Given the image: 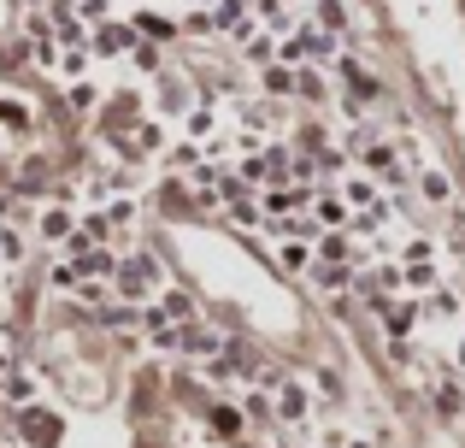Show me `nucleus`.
<instances>
[{
    "label": "nucleus",
    "mask_w": 465,
    "mask_h": 448,
    "mask_svg": "<svg viewBox=\"0 0 465 448\" xmlns=\"http://www.w3.org/2000/svg\"><path fill=\"white\" fill-rule=\"evenodd\" d=\"M159 89H165V95H159V113H171V106H177V113H183V106H189V95H183V83H159Z\"/></svg>",
    "instance_id": "obj_25"
},
{
    "label": "nucleus",
    "mask_w": 465,
    "mask_h": 448,
    "mask_svg": "<svg viewBox=\"0 0 465 448\" xmlns=\"http://www.w3.org/2000/svg\"><path fill=\"white\" fill-rule=\"evenodd\" d=\"M0 130H6V136H30V130H35V113L0 95Z\"/></svg>",
    "instance_id": "obj_13"
},
{
    "label": "nucleus",
    "mask_w": 465,
    "mask_h": 448,
    "mask_svg": "<svg viewBox=\"0 0 465 448\" xmlns=\"http://www.w3.org/2000/svg\"><path fill=\"white\" fill-rule=\"evenodd\" d=\"M353 448H365V443H353Z\"/></svg>",
    "instance_id": "obj_34"
},
{
    "label": "nucleus",
    "mask_w": 465,
    "mask_h": 448,
    "mask_svg": "<svg viewBox=\"0 0 465 448\" xmlns=\"http://www.w3.org/2000/svg\"><path fill=\"white\" fill-rule=\"evenodd\" d=\"M419 195L430 201V207H454V184H448L442 172H419Z\"/></svg>",
    "instance_id": "obj_15"
},
{
    "label": "nucleus",
    "mask_w": 465,
    "mask_h": 448,
    "mask_svg": "<svg viewBox=\"0 0 465 448\" xmlns=\"http://www.w3.org/2000/svg\"><path fill=\"white\" fill-rule=\"evenodd\" d=\"M183 136H189L194 148H206V142H224L230 124H224V113H218V106H189V118H183Z\"/></svg>",
    "instance_id": "obj_4"
},
{
    "label": "nucleus",
    "mask_w": 465,
    "mask_h": 448,
    "mask_svg": "<svg viewBox=\"0 0 465 448\" xmlns=\"http://www.w3.org/2000/svg\"><path fill=\"white\" fill-rule=\"evenodd\" d=\"M307 277L318 289H324V295H348L353 289V265H330V260H312L307 265Z\"/></svg>",
    "instance_id": "obj_11"
},
{
    "label": "nucleus",
    "mask_w": 465,
    "mask_h": 448,
    "mask_svg": "<svg viewBox=\"0 0 465 448\" xmlns=\"http://www.w3.org/2000/svg\"><path fill=\"white\" fill-rule=\"evenodd\" d=\"M148 313L165 319V324H194V319H201V307H194L189 289H159V295L148 301Z\"/></svg>",
    "instance_id": "obj_5"
},
{
    "label": "nucleus",
    "mask_w": 465,
    "mask_h": 448,
    "mask_svg": "<svg viewBox=\"0 0 465 448\" xmlns=\"http://www.w3.org/2000/svg\"><path fill=\"white\" fill-rule=\"evenodd\" d=\"M436 284H442L436 260H401V295H430Z\"/></svg>",
    "instance_id": "obj_8"
},
{
    "label": "nucleus",
    "mask_w": 465,
    "mask_h": 448,
    "mask_svg": "<svg viewBox=\"0 0 465 448\" xmlns=\"http://www.w3.org/2000/svg\"><path fill=\"white\" fill-rule=\"evenodd\" d=\"M318 30H330L341 42V35H348V6H341V0H318Z\"/></svg>",
    "instance_id": "obj_17"
},
{
    "label": "nucleus",
    "mask_w": 465,
    "mask_h": 448,
    "mask_svg": "<svg viewBox=\"0 0 465 448\" xmlns=\"http://www.w3.org/2000/svg\"><path fill=\"white\" fill-rule=\"evenodd\" d=\"M189 6H201V0H189Z\"/></svg>",
    "instance_id": "obj_33"
},
{
    "label": "nucleus",
    "mask_w": 465,
    "mask_h": 448,
    "mask_svg": "<svg viewBox=\"0 0 465 448\" xmlns=\"http://www.w3.org/2000/svg\"><path fill=\"white\" fill-rule=\"evenodd\" d=\"M460 366H465V336H460Z\"/></svg>",
    "instance_id": "obj_32"
},
{
    "label": "nucleus",
    "mask_w": 465,
    "mask_h": 448,
    "mask_svg": "<svg viewBox=\"0 0 465 448\" xmlns=\"http://www.w3.org/2000/svg\"><path fill=\"white\" fill-rule=\"evenodd\" d=\"M71 224H77V219H71L65 207H42V219H35V236H42V242H65Z\"/></svg>",
    "instance_id": "obj_14"
},
{
    "label": "nucleus",
    "mask_w": 465,
    "mask_h": 448,
    "mask_svg": "<svg viewBox=\"0 0 465 448\" xmlns=\"http://www.w3.org/2000/svg\"><path fill=\"white\" fill-rule=\"evenodd\" d=\"M24 431H30V443L42 437V448H54V437H59L54 413H42V407H24Z\"/></svg>",
    "instance_id": "obj_16"
},
{
    "label": "nucleus",
    "mask_w": 465,
    "mask_h": 448,
    "mask_svg": "<svg viewBox=\"0 0 465 448\" xmlns=\"http://www.w3.org/2000/svg\"><path fill=\"white\" fill-rule=\"evenodd\" d=\"M101 219L113 224V236H124V230H136V201H113V207H106Z\"/></svg>",
    "instance_id": "obj_21"
},
{
    "label": "nucleus",
    "mask_w": 465,
    "mask_h": 448,
    "mask_svg": "<svg viewBox=\"0 0 465 448\" xmlns=\"http://www.w3.org/2000/svg\"><path fill=\"white\" fill-rule=\"evenodd\" d=\"M24 260V230L0 219V265H18Z\"/></svg>",
    "instance_id": "obj_19"
},
{
    "label": "nucleus",
    "mask_w": 465,
    "mask_h": 448,
    "mask_svg": "<svg viewBox=\"0 0 465 448\" xmlns=\"http://www.w3.org/2000/svg\"><path fill=\"white\" fill-rule=\"evenodd\" d=\"M419 313H424V319H460V295L448 284H436L430 295H419Z\"/></svg>",
    "instance_id": "obj_12"
},
{
    "label": "nucleus",
    "mask_w": 465,
    "mask_h": 448,
    "mask_svg": "<svg viewBox=\"0 0 465 448\" xmlns=\"http://www.w3.org/2000/svg\"><path fill=\"white\" fill-rule=\"evenodd\" d=\"M213 419H218V431H224V437H236V431H242V413H230V407H218Z\"/></svg>",
    "instance_id": "obj_27"
},
{
    "label": "nucleus",
    "mask_w": 465,
    "mask_h": 448,
    "mask_svg": "<svg viewBox=\"0 0 465 448\" xmlns=\"http://www.w3.org/2000/svg\"><path fill=\"white\" fill-rule=\"evenodd\" d=\"M260 83H265V95H295V71L277 65V59H272V65H260Z\"/></svg>",
    "instance_id": "obj_18"
},
{
    "label": "nucleus",
    "mask_w": 465,
    "mask_h": 448,
    "mask_svg": "<svg viewBox=\"0 0 465 448\" xmlns=\"http://www.w3.org/2000/svg\"><path fill=\"white\" fill-rule=\"evenodd\" d=\"M0 383H6V395H12V402H30V395H35V378H30V372H6Z\"/></svg>",
    "instance_id": "obj_23"
},
{
    "label": "nucleus",
    "mask_w": 465,
    "mask_h": 448,
    "mask_svg": "<svg viewBox=\"0 0 465 448\" xmlns=\"http://www.w3.org/2000/svg\"><path fill=\"white\" fill-rule=\"evenodd\" d=\"M401 260H436V242L430 236H412L407 248H401Z\"/></svg>",
    "instance_id": "obj_26"
},
{
    "label": "nucleus",
    "mask_w": 465,
    "mask_h": 448,
    "mask_svg": "<svg viewBox=\"0 0 465 448\" xmlns=\"http://www.w3.org/2000/svg\"><path fill=\"white\" fill-rule=\"evenodd\" d=\"M377 201H383V189H377L365 172H348V177H341V207L365 213V207H377Z\"/></svg>",
    "instance_id": "obj_10"
},
{
    "label": "nucleus",
    "mask_w": 465,
    "mask_h": 448,
    "mask_svg": "<svg viewBox=\"0 0 465 448\" xmlns=\"http://www.w3.org/2000/svg\"><path fill=\"white\" fill-rule=\"evenodd\" d=\"M389 360H395V366H412V360H419V348H407V343H389Z\"/></svg>",
    "instance_id": "obj_29"
},
{
    "label": "nucleus",
    "mask_w": 465,
    "mask_h": 448,
    "mask_svg": "<svg viewBox=\"0 0 465 448\" xmlns=\"http://www.w3.org/2000/svg\"><path fill=\"white\" fill-rule=\"evenodd\" d=\"M6 372H12V360H6V348H0V378H6Z\"/></svg>",
    "instance_id": "obj_31"
},
{
    "label": "nucleus",
    "mask_w": 465,
    "mask_h": 448,
    "mask_svg": "<svg viewBox=\"0 0 465 448\" xmlns=\"http://www.w3.org/2000/svg\"><path fill=\"white\" fill-rule=\"evenodd\" d=\"M130 54H136V65H142V71H159V54H153L148 42H136V47H130Z\"/></svg>",
    "instance_id": "obj_28"
},
{
    "label": "nucleus",
    "mask_w": 465,
    "mask_h": 448,
    "mask_svg": "<svg viewBox=\"0 0 465 448\" xmlns=\"http://www.w3.org/2000/svg\"><path fill=\"white\" fill-rule=\"evenodd\" d=\"M159 289H165V265H159L148 248L118 254V265H113V295H124V301H153Z\"/></svg>",
    "instance_id": "obj_1"
},
{
    "label": "nucleus",
    "mask_w": 465,
    "mask_h": 448,
    "mask_svg": "<svg viewBox=\"0 0 465 448\" xmlns=\"http://www.w3.org/2000/svg\"><path fill=\"white\" fill-rule=\"evenodd\" d=\"M130 47H136V30H124V24H101L89 35V59H124Z\"/></svg>",
    "instance_id": "obj_6"
},
{
    "label": "nucleus",
    "mask_w": 465,
    "mask_h": 448,
    "mask_svg": "<svg viewBox=\"0 0 465 448\" xmlns=\"http://www.w3.org/2000/svg\"><path fill=\"white\" fill-rule=\"evenodd\" d=\"M295 95H307V101H330L324 71H295Z\"/></svg>",
    "instance_id": "obj_22"
},
{
    "label": "nucleus",
    "mask_w": 465,
    "mask_h": 448,
    "mask_svg": "<svg viewBox=\"0 0 465 448\" xmlns=\"http://www.w3.org/2000/svg\"><path fill=\"white\" fill-rule=\"evenodd\" d=\"M218 348H224V343H218L213 324H201V319H194V324H177V354H201V360H213Z\"/></svg>",
    "instance_id": "obj_7"
},
{
    "label": "nucleus",
    "mask_w": 465,
    "mask_h": 448,
    "mask_svg": "<svg viewBox=\"0 0 465 448\" xmlns=\"http://www.w3.org/2000/svg\"><path fill=\"white\" fill-rule=\"evenodd\" d=\"M377 319H383L389 343H407V336H412V324H424V313H419V295H389L383 307H377Z\"/></svg>",
    "instance_id": "obj_2"
},
{
    "label": "nucleus",
    "mask_w": 465,
    "mask_h": 448,
    "mask_svg": "<svg viewBox=\"0 0 465 448\" xmlns=\"http://www.w3.org/2000/svg\"><path fill=\"white\" fill-rule=\"evenodd\" d=\"M118 154H124V160H153V154H165V124H159V118H142L136 130L118 136Z\"/></svg>",
    "instance_id": "obj_3"
},
{
    "label": "nucleus",
    "mask_w": 465,
    "mask_h": 448,
    "mask_svg": "<svg viewBox=\"0 0 465 448\" xmlns=\"http://www.w3.org/2000/svg\"><path fill=\"white\" fill-rule=\"evenodd\" d=\"M454 248L465 254V213H454Z\"/></svg>",
    "instance_id": "obj_30"
},
{
    "label": "nucleus",
    "mask_w": 465,
    "mask_h": 448,
    "mask_svg": "<svg viewBox=\"0 0 465 448\" xmlns=\"http://www.w3.org/2000/svg\"><path fill=\"white\" fill-rule=\"evenodd\" d=\"M65 101L77 106V113H94V106H101V89H94L89 77H77V83H71V89H65Z\"/></svg>",
    "instance_id": "obj_20"
},
{
    "label": "nucleus",
    "mask_w": 465,
    "mask_h": 448,
    "mask_svg": "<svg viewBox=\"0 0 465 448\" xmlns=\"http://www.w3.org/2000/svg\"><path fill=\"white\" fill-rule=\"evenodd\" d=\"M283 265H289V272H307V265H312V248H307V242H283Z\"/></svg>",
    "instance_id": "obj_24"
},
{
    "label": "nucleus",
    "mask_w": 465,
    "mask_h": 448,
    "mask_svg": "<svg viewBox=\"0 0 465 448\" xmlns=\"http://www.w3.org/2000/svg\"><path fill=\"white\" fill-rule=\"evenodd\" d=\"M272 390H277V419H283V425H301V419H307V390H301L295 378H277Z\"/></svg>",
    "instance_id": "obj_9"
}]
</instances>
